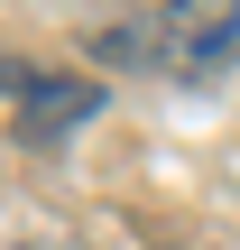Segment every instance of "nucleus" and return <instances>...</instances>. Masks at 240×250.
<instances>
[{"mask_svg": "<svg viewBox=\"0 0 240 250\" xmlns=\"http://www.w3.org/2000/svg\"><path fill=\"white\" fill-rule=\"evenodd\" d=\"M0 93L18 102V130L46 148V139H65V130H83L92 111H102V83H83V74H37V65H18V56H0Z\"/></svg>", "mask_w": 240, "mask_h": 250, "instance_id": "1", "label": "nucleus"}, {"mask_svg": "<svg viewBox=\"0 0 240 250\" xmlns=\"http://www.w3.org/2000/svg\"><path fill=\"white\" fill-rule=\"evenodd\" d=\"M240 46V0H166L157 9V56L176 74H213Z\"/></svg>", "mask_w": 240, "mask_h": 250, "instance_id": "2", "label": "nucleus"}]
</instances>
